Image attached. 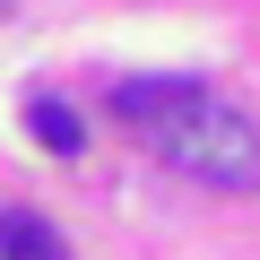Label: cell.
I'll use <instances>...</instances> for the list:
<instances>
[{"label":"cell","instance_id":"obj_1","mask_svg":"<svg viewBox=\"0 0 260 260\" xmlns=\"http://www.w3.org/2000/svg\"><path fill=\"white\" fill-rule=\"evenodd\" d=\"M165 165H182L191 182H208V191H225V200H243V191H260V130L243 121V113H225L217 95H200L182 121H165L156 139H148Z\"/></svg>","mask_w":260,"mask_h":260},{"label":"cell","instance_id":"obj_2","mask_svg":"<svg viewBox=\"0 0 260 260\" xmlns=\"http://www.w3.org/2000/svg\"><path fill=\"white\" fill-rule=\"evenodd\" d=\"M200 95H208L200 78H121V87H113V113L139 130V139H156V130H165V121H182Z\"/></svg>","mask_w":260,"mask_h":260},{"label":"cell","instance_id":"obj_3","mask_svg":"<svg viewBox=\"0 0 260 260\" xmlns=\"http://www.w3.org/2000/svg\"><path fill=\"white\" fill-rule=\"evenodd\" d=\"M26 130H35L52 156H78V148H87V121H78L61 95H35V104H26Z\"/></svg>","mask_w":260,"mask_h":260},{"label":"cell","instance_id":"obj_4","mask_svg":"<svg viewBox=\"0 0 260 260\" xmlns=\"http://www.w3.org/2000/svg\"><path fill=\"white\" fill-rule=\"evenodd\" d=\"M0 260H70V243L44 217H0Z\"/></svg>","mask_w":260,"mask_h":260}]
</instances>
